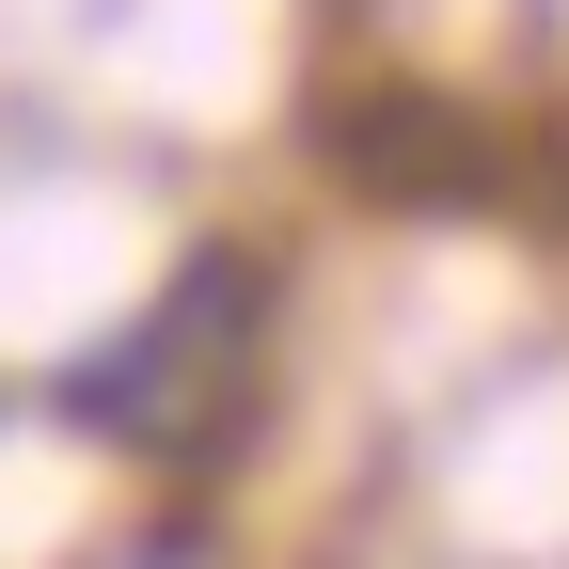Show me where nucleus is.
<instances>
[{
  "label": "nucleus",
  "mask_w": 569,
  "mask_h": 569,
  "mask_svg": "<svg viewBox=\"0 0 569 569\" xmlns=\"http://www.w3.org/2000/svg\"><path fill=\"white\" fill-rule=\"evenodd\" d=\"M238 348H253V269L238 253H206L159 317H127L96 365H63V427H96V443H127V459H190L206 443V380H238Z\"/></svg>",
  "instance_id": "nucleus-1"
}]
</instances>
